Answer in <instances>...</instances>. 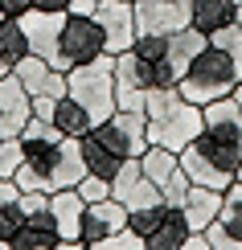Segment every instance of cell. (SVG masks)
I'll return each mask as SVG.
<instances>
[{
  "label": "cell",
  "mask_w": 242,
  "mask_h": 250,
  "mask_svg": "<svg viewBox=\"0 0 242 250\" xmlns=\"http://www.w3.org/2000/svg\"><path fill=\"white\" fill-rule=\"evenodd\" d=\"M144 115H148V144H160L168 152H185L205 127L201 107L181 99L176 86H152L144 99Z\"/></svg>",
  "instance_id": "obj_1"
},
{
  "label": "cell",
  "mask_w": 242,
  "mask_h": 250,
  "mask_svg": "<svg viewBox=\"0 0 242 250\" xmlns=\"http://www.w3.org/2000/svg\"><path fill=\"white\" fill-rule=\"evenodd\" d=\"M234 82H238V74H234L230 54L218 49V45H205L201 54L189 62V70L181 74L176 90H181V99L205 107V103H214V99H226L230 90H234Z\"/></svg>",
  "instance_id": "obj_2"
},
{
  "label": "cell",
  "mask_w": 242,
  "mask_h": 250,
  "mask_svg": "<svg viewBox=\"0 0 242 250\" xmlns=\"http://www.w3.org/2000/svg\"><path fill=\"white\" fill-rule=\"evenodd\" d=\"M115 54H99L94 62H87V66H74L66 74V95H74L82 107L94 115V123L111 119L115 111Z\"/></svg>",
  "instance_id": "obj_3"
},
{
  "label": "cell",
  "mask_w": 242,
  "mask_h": 250,
  "mask_svg": "<svg viewBox=\"0 0 242 250\" xmlns=\"http://www.w3.org/2000/svg\"><path fill=\"white\" fill-rule=\"evenodd\" d=\"M99 54H107L103 49V29L94 17H78V13H66L62 21V37H58V66L54 70H74V66H87L94 62Z\"/></svg>",
  "instance_id": "obj_4"
},
{
  "label": "cell",
  "mask_w": 242,
  "mask_h": 250,
  "mask_svg": "<svg viewBox=\"0 0 242 250\" xmlns=\"http://www.w3.org/2000/svg\"><path fill=\"white\" fill-rule=\"evenodd\" d=\"M140 168H144V176L160 189V197H164V205H181L185 201V193H189V172L181 168V152H168V148H160V144H148V152L140 156Z\"/></svg>",
  "instance_id": "obj_5"
},
{
  "label": "cell",
  "mask_w": 242,
  "mask_h": 250,
  "mask_svg": "<svg viewBox=\"0 0 242 250\" xmlns=\"http://www.w3.org/2000/svg\"><path fill=\"white\" fill-rule=\"evenodd\" d=\"M94 135H99L107 148H115L123 160L148 152V115L144 111H115L111 119L94 123Z\"/></svg>",
  "instance_id": "obj_6"
},
{
  "label": "cell",
  "mask_w": 242,
  "mask_h": 250,
  "mask_svg": "<svg viewBox=\"0 0 242 250\" xmlns=\"http://www.w3.org/2000/svg\"><path fill=\"white\" fill-rule=\"evenodd\" d=\"M201 115H205V127H201V131H205L214 144H222V148L242 164V107L234 103V95L205 103Z\"/></svg>",
  "instance_id": "obj_7"
},
{
  "label": "cell",
  "mask_w": 242,
  "mask_h": 250,
  "mask_svg": "<svg viewBox=\"0 0 242 250\" xmlns=\"http://www.w3.org/2000/svg\"><path fill=\"white\" fill-rule=\"evenodd\" d=\"M94 21H99L103 29V49L107 54H123V49H132L135 41V0H103L99 8H94Z\"/></svg>",
  "instance_id": "obj_8"
},
{
  "label": "cell",
  "mask_w": 242,
  "mask_h": 250,
  "mask_svg": "<svg viewBox=\"0 0 242 250\" xmlns=\"http://www.w3.org/2000/svg\"><path fill=\"white\" fill-rule=\"evenodd\" d=\"M111 197H115V201H123L128 209H144V205H160V201H164L160 189H156L148 176H144L140 156L123 160V168L115 172V181H111Z\"/></svg>",
  "instance_id": "obj_9"
},
{
  "label": "cell",
  "mask_w": 242,
  "mask_h": 250,
  "mask_svg": "<svg viewBox=\"0 0 242 250\" xmlns=\"http://www.w3.org/2000/svg\"><path fill=\"white\" fill-rule=\"evenodd\" d=\"M189 25L185 0H135V29L140 33H176Z\"/></svg>",
  "instance_id": "obj_10"
},
{
  "label": "cell",
  "mask_w": 242,
  "mask_h": 250,
  "mask_svg": "<svg viewBox=\"0 0 242 250\" xmlns=\"http://www.w3.org/2000/svg\"><path fill=\"white\" fill-rule=\"evenodd\" d=\"M21 29H25L29 37V49H33L37 58H45L49 66H58V37H62V21L66 13H37V8H29L25 17H17Z\"/></svg>",
  "instance_id": "obj_11"
},
{
  "label": "cell",
  "mask_w": 242,
  "mask_h": 250,
  "mask_svg": "<svg viewBox=\"0 0 242 250\" xmlns=\"http://www.w3.org/2000/svg\"><path fill=\"white\" fill-rule=\"evenodd\" d=\"M29 119H33V95L13 74H4L0 78V135H21Z\"/></svg>",
  "instance_id": "obj_12"
},
{
  "label": "cell",
  "mask_w": 242,
  "mask_h": 250,
  "mask_svg": "<svg viewBox=\"0 0 242 250\" xmlns=\"http://www.w3.org/2000/svg\"><path fill=\"white\" fill-rule=\"evenodd\" d=\"M128 226V205L115 201V197H103V201H90L87 213H82V242H103V238L119 234Z\"/></svg>",
  "instance_id": "obj_13"
},
{
  "label": "cell",
  "mask_w": 242,
  "mask_h": 250,
  "mask_svg": "<svg viewBox=\"0 0 242 250\" xmlns=\"http://www.w3.org/2000/svg\"><path fill=\"white\" fill-rule=\"evenodd\" d=\"M58 242H62V234H58V222L49 213V205L25 213V226L13 234V250H54Z\"/></svg>",
  "instance_id": "obj_14"
},
{
  "label": "cell",
  "mask_w": 242,
  "mask_h": 250,
  "mask_svg": "<svg viewBox=\"0 0 242 250\" xmlns=\"http://www.w3.org/2000/svg\"><path fill=\"white\" fill-rule=\"evenodd\" d=\"M189 234H193V226H189V217L181 213V205H164V217L156 222V230L144 238V246L148 250H185Z\"/></svg>",
  "instance_id": "obj_15"
},
{
  "label": "cell",
  "mask_w": 242,
  "mask_h": 250,
  "mask_svg": "<svg viewBox=\"0 0 242 250\" xmlns=\"http://www.w3.org/2000/svg\"><path fill=\"white\" fill-rule=\"evenodd\" d=\"M181 213L189 217L193 230H205V226L218 222L222 213V189H209V185H189L185 201H181Z\"/></svg>",
  "instance_id": "obj_16"
},
{
  "label": "cell",
  "mask_w": 242,
  "mask_h": 250,
  "mask_svg": "<svg viewBox=\"0 0 242 250\" xmlns=\"http://www.w3.org/2000/svg\"><path fill=\"white\" fill-rule=\"evenodd\" d=\"M49 213H54L62 238H82V213H87V201L78 197V189L49 193Z\"/></svg>",
  "instance_id": "obj_17"
},
{
  "label": "cell",
  "mask_w": 242,
  "mask_h": 250,
  "mask_svg": "<svg viewBox=\"0 0 242 250\" xmlns=\"http://www.w3.org/2000/svg\"><path fill=\"white\" fill-rule=\"evenodd\" d=\"M78 148H82V164H87V172L103 176V181H115V172L123 168V156L115 152V148H107V144L94 135V127L78 140Z\"/></svg>",
  "instance_id": "obj_18"
},
{
  "label": "cell",
  "mask_w": 242,
  "mask_h": 250,
  "mask_svg": "<svg viewBox=\"0 0 242 250\" xmlns=\"http://www.w3.org/2000/svg\"><path fill=\"white\" fill-rule=\"evenodd\" d=\"M49 123H54L62 135H70V140H82V135L94 127V115L82 107L74 95H62V99L54 103V119H49Z\"/></svg>",
  "instance_id": "obj_19"
},
{
  "label": "cell",
  "mask_w": 242,
  "mask_h": 250,
  "mask_svg": "<svg viewBox=\"0 0 242 250\" xmlns=\"http://www.w3.org/2000/svg\"><path fill=\"white\" fill-rule=\"evenodd\" d=\"M234 13H238L234 0H193V4H189V25L201 29V33L209 37V33H218L222 25H230Z\"/></svg>",
  "instance_id": "obj_20"
},
{
  "label": "cell",
  "mask_w": 242,
  "mask_h": 250,
  "mask_svg": "<svg viewBox=\"0 0 242 250\" xmlns=\"http://www.w3.org/2000/svg\"><path fill=\"white\" fill-rule=\"evenodd\" d=\"M25 54H33V49H29V37H25V29H21V21L4 17L0 21V78L13 74V66Z\"/></svg>",
  "instance_id": "obj_21"
},
{
  "label": "cell",
  "mask_w": 242,
  "mask_h": 250,
  "mask_svg": "<svg viewBox=\"0 0 242 250\" xmlns=\"http://www.w3.org/2000/svg\"><path fill=\"white\" fill-rule=\"evenodd\" d=\"M205 45H209V37L201 33V29H193V25H185V29H176V33H168V62L176 66V74H185L189 62L201 54Z\"/></svg>",
  "instance_id": "obj_22"
},
{
  "label": "cell",
  "mask_w": 242,
  "mask_h": 250,
  "mask_svg": "<svg viewBox=\"0 0 242 250\" xmlns=\"http://www.w3.org/2000/svg\"><path fill=\"white\" fill-rule=\"evenodd\" d=\"M25 226V205H21V189L13 176H0V238L13 242V234Z\"/></svg>",
  "instance_id": "obj_23"
},
{
  "label": "cell",
  "mask_w": 242,
  "mask_h": 250,
  "mask_svg": "<svg viewBox=\"0 0 242 250\" xmlns=\"http://www.w3.org/2000/svg\"><path fill=\"white\" fill-rule=\"evenodd\" d=\"M49 70H54V66H49L45 58H37V54H25V58H21L17 66H13V78H17L21 86L29 90V95H41V90H45V78H49Z\"/></svg>",
  "instance_id": "obj_24"
},
{
  "label": "cell",
  "mask_w": 242,
  "mask_h": 250,
  "mask_svg": "<svg viewBox=\"0 0 242 250\" xmlns=\"http://www.w3.org/2000/svg\"><path fill=\"white\" fill-rule=\"evenodd\" d=\"M209 45L226 49L230 62H234V74H238V82H242V25H238V21H230V25H222L218 33H209Z\"/></svg>",
  "instance_id": "obj_25"
},
{
  "label": "cell",
  "mask_w": 242,
  "mask_h": 250,
  "mask_svg": "<svg viewBox=\"0 0 242 250\" xmlns=\"http://www.w3.org/2000/svg\"><path fill=\"white\" fill-rule=\"evenodd\" d=\"M218 222H222L230 234L242 238V181H234V185L222 193V213H218Z\"/></svg>",
  "instance_id": "obj_26"
},
{
  "label": "cell",
  "mask_w": 242,
  "mask_h": 250,
  "mask_svg": "<svg viewBox=\"0 0 242 250\" xmlns=\"http://www.w3.org/2000/svg\"><path fill=\"white\" fill-rule=\"evenodd\" d=\"M21 164H25V144H21V135H4V144H0V176H17Z\"/></svg>",
  "instance_id": "obj_27"
},
{
  "label": "cell",
  "mask_w": 242,
  "mask_h": 250,
  "mask_svg": "<svg viewBox=\"0 0 242 250\" xmlns=\"http://www.w3.org/2000/svg\"><path fill=\"white\" fill-rule=\"evenodd\" d=\"M160 217H164V201H160V205H144V209H128V226H132L140 238H148Z\"/></svg>",
  "instance_id": "obj_28"
},
{
  "label": "cell",
  "mask_w": 242,
  "mask_h": 250,
  "mask_svg": "<svg viewBox=\"0 0 242 250\" xmlns=\"http://www.w3.org/2000/svg\"><path fill=\"white\" fill-rule=\"evenodd\" d=\"M132 54H140L144 62H156V58L168 54V37H164V33H135Z\"/></svg>",
  "instance_id": "obj_29"
},
{
  "label": "cell",
  "mask_w": 242,
  "mask_h": 250,
  "mask_svg": "<svg viewBox=\"0 0 242 250\" xmlns=\"http://www.w3.org/2000/svg\"><path fill=\"white\" fill-rule=\"evenodd\" d=\"M74 189H78V197H82V201H103V197H111V181H103V176H94V172H87V176H82V181L74 185Z\"/></svg>",
  "instance_id": "obj_30"
},
{
  "label": "cell",
  "mask_w": 242,
  "mask_h": 250,
  "mask_svg": "<svg viewBox=\"0 0 242 250\" xmlns=\"http://www.w3.org/2000/svg\"><path fill=\"white\" fill-rule=\"evenodd\" d=\"M205 238H209V250H242V238H238V234H230L222 222L205 226Z\"/></svg>",
  "instance_id": "obj_31"
},
{
  "label": "cell",
  "mask_w": 242,
  "mask_h": 250,
  "mask_svg": "<svg viewBox=\"0 0 242 250\" xmlns=\"http://www.w3.org/2000/svg\"><path fill=\"white\" fill-rule=\"evenodd\" d=\"M41 95H49V99H62V95H66V70H49L45 90H41Z\"/></svg>",
  "instance_id": "obj_32"
},
{
  "label": "cell",
  "mask_w": 242,
  "mask_h": 250,
  "mask_svg": "<svg viewBox=\"0 0 242 250\" xmlns=\"http://www.w3.org/2000/svg\"><path fill=\"white\" fill-rule=\"evenodd\" d=\"M54 103L58 99H49V95H33V119H54Z\"/></svg>",
  "instance_id": "obj_33"
},
{
  "label": "cell",
  "mask_w": 242,
  "mask_h": 250,
  "mask_svg": "<svg viewBox=\"0 0 242 250\" xmlns=\"http://www.w3.org/2000/svg\"><path fill=\"white\" fill-rule=\"evenodd\" d=\"M0 8H4V17H25L33 8V0H0Z\"/></svg>",
  "instance_id": "obj_34"
},
{
  "label": "cell",
  "mask_w": 242,
  "mask_h": 250,
  "mask_svg": "<svg viewBox=\"0 0 242 250\" xmlns=\"http://www.w3.org/2000/svg\"><path fill=\"white\" fill-rule=\"evenodd\" d=\"M37 13H70V0H33Z\"/></svg>",
  "instance_id": "obj_35"
},
{
  "label": "cell",
  "mask_w": 242,
  "mask_h": 250,
  "mask_svg": "<svg viewBox=\"0 0 242 250\" xmlns=\"http://www.w3.org/2000/svg\"><path fill=\"white\" fill-rule=\"evenodd\" d=\"M103 0H70V13H78V17H94V8H99Z\"/></svg>",
  "instance_id": "obj_36"
},
{
  "label": "cell",
  "mask_w": 242,
  "mask_h": 250,
  "mask_svg": "<svg viewBox=\"0 0 242 250\" xmlns=\"http://www.w3.org/2000/svg\"><path fill=\"white\" fill-rule=\"evenodd\" d=\"M185 250H209V238H205V230H193V234H189Z\"/></svg>",
  "instance_id": "obj_37"
},
{
  "label": "cell",
  "mask_w": 242,
  "mask_h": 250,
  "mask_svg": "<svg viewBox=\"0 0 242 250\" xmlns=\"http://www.w3.org/2000/svg\"><path fill=\"white\" fill-rule=\"evenodd\" d=\"M54 250H94V246H90V242H82V238H62Z\"/></svg>",
  "instance_id": "obj_38"
},
{
  "label": "cell",
  "mask_w": 242,
  "mask_h": 250,
  "mask_svg": "<svg viewBox=\"0 0 242 250\" xmlns=\"http://www.w3.org/2000/svg\"><path fill=\"white\" fill-rule=\"evenodd\" d=\"M230 95H234V103L242 107V82H234V90H230Z\"/></svg>",
  "instance_id": "obj_39"
},
{
  "label": "cell",
  "mask_w": 242,
  "mask_h": 250,
  "mask_svg": "<svg viewBox=\"0 0 242 250\" xmlns=\"http://www.w3.org/2000/svg\"><path fill=\"white\" fill-rule=\"evenodd\" d=\"M0 250H13V242H8V238H0Z\"/></svg>",
  "instance_id": "obj_40"
},
{
  "label": "cell",
  "mask_w": 242,
  "mask_h": 250,
  "mask_svg": "<svg viewBox=\"0 0 242 250\" xmlns=\"http://www.w3.org/2000/svg\"><path fill=\"white\" fill-rule=\"evenodd\" d=\"M234 21H238V25H242V4H238V13H234Z\"/></svg>",
  "instance_id": "obj_41"
},
{
  "label": "cell",
  "mask_w": 242,
  "mask_h": 250,
  "mask_svg": "<svg viewBox=\"0 0 242 250\" xmlns=\"http://www.w3.org/2000/svg\"><path fill=\"white\" fill-rule=\"evenodd\" d=\"M238 181H242V164H238Z\"/></svg>",
  "instance_id": "obj_42"
},
{
  "label": "cell",
  "mask_w": 242,
  "mask_h": 250,
  "mask_svg": "<svg viewBox=\"0 0 242 250\" xmlns=\"http://www.w3.org/2000/svg\"><path fill=\"white\" fill-rule=\"evenodd\" d=\"M0 21H4V8H0Z\"/></svg>",
  "instance_id": "obj_43"
},
{
  "label": "cell",
  "mask_w": 242,
  "mask_h": 250,
  "mask_svg": "<svg viewBox=\"0 0 242 250\" xmlns=\"http://www.w3.org/2000/svg\"><path fill=\"white\" fill-rule=\"evenodd\" d=\"M185 4H193V0H185Z\"/></svg>",
  "instance_id": "obj_44"
},
{
  "label": "cell",
  "mask_w": 242,
  "mask_h": 250,
  "mask_svg": "<svg viewBox=\"0 0 242 250\" xmlns=\"http://www.w3.org/2000/svg\"><path fill=\"white\" fill-rule=\"evenodd\" d=\"M0 144H4V135H0Z\"/></svg>",
  "instance_id": "obj_45"
},
{
  "label": "cell",
  "mask_w": 242,
  "mask_h": 250,
  "mask_svg": "<svg viewBox=\"0 0 242 250\" xmlns=\"http://www.w3.org/2000/svg\"><path fill=\"white\" fill-rule=\"evenodd\" d=\"M234 4H242V0H234Z\"/></svg>",
  "instance_id": "obj_46"
}]
</instances>
